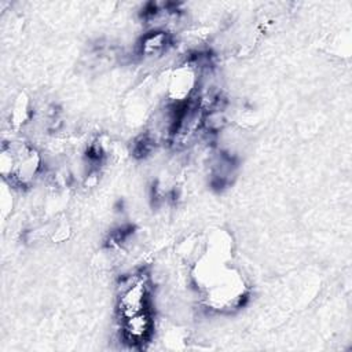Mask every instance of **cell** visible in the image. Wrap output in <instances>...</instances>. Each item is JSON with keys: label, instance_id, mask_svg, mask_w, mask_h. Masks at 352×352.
Wrapping results in <instances>:
<instances>
[{"label": "cell", "instance_id": "6da1fadb", "mask_svg": "<svg viewBox=\"0 0 352 352\" xmlns=\"http://www.w3.org/2000/svg\"><path fill=\"white\" fill-rule=\"evenodd\" d=\"M147 311V286L140 276L126 279L118 300V312L122 319Z\"/></svg>", "mask_w": 352, "mask_h": 352}, {"label": "cell", "instance_id": "7a4b0ae2", "mask_svg": "<svg viewBox=\"0 0 352 352\" xmlns=\"http://www.w3.org/2000/svg\"><path fill=\"white\" fill-rule=\"evenodd\" d=\"M151 330V318L147 311L124 319V336L128 341L138 344L146 340Z\"/></svg>", "mask_w": 352, "mask_h": 352}, {"label": "cell", "instance_id": "3957f363", "mask_svg": "<svg viewBox=\"0 0 352 352\" xmlns=\"http://www.w3.org/2000/svg\"><path fill=\"white\" fill-rule=\"evenodd\" d=\"M166 44V36L162 32H155V33H150L143 38L142 43V51L146 55H153L157 54L158 51H161Z\"/></svg>", "mask_w": 352, "mask_h": 352}]
</instances>
